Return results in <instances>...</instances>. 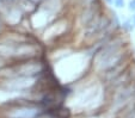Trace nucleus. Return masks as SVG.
<instances>
[{
	"mask_svg": "<svg viewBox=\"0 0 135 118\" xmlns=\"http://www.w3.org/2000/svg\"><path fill=\"white\" fill-rule=\"evenodd\" d=\"M114 1H115V4H116L117 7H122V6L124 5V1H123V0H114Z\"/></svg>",
	"mask_w": 135,
	"mask_h": 118,
	"instance_id": "obj_1",
	"label": "nucleus"
},
{
	"mask_svg": "<svg viewBox=\"0 0 135 118\" xmlns=\"http://www.w3.org/2000/svg\"><path fill=\"white\" fill-rule=\"evenodd\" d=\"M129 5H130V10H135V0H132Z\"/></svg>",
	"mask_w": 135,
	"mask_h": 118,
	"instance_id": "obj_2",
	"label": "nucleus"
},
{
	"mask_svg": "<svg viewBox=\"0 0 135 118\" xmlns=\"http://www.w3.org/2000/svg\"><path fill=\"white\" fill-rule=\"evenodd\" d=\"M134 25H135V17H134Z\"/></svg>",
	"mask_w": 135,
	"mask_h": 118,
	"instance_id": "obj_4",
	"label": "nucleus"
},
{
	"mask_svg": "<svg viewBox=\"0 0 135 118\" xmlns=\"http://www.w3.org/2000/svg\"><path fill=\"white\" fill-rule=\"evenodd\" d=\"M108 3H112V0H107Z\"/></svg>",
	"mask_w": 135,
	"mask_h": 118,
	"instance_id": "obj_3",
	"label": "nucleus"
}]
</instances>
